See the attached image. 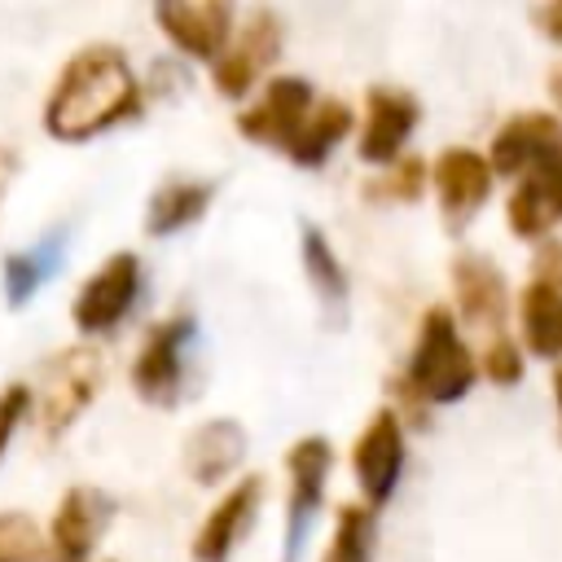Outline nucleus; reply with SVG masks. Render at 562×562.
Returning a JSON list of instances; mask_svg holds the SVG:
<instances>
[{"mask_svg": "<svg viewBox=\"0 0 562 562\" xmlns=\"http://www.w3.org/2000/svg\"><path fill=\"white\" fill-rule=\"evenodd\" d=\"M140 79L119 44H83L66 57L57 83L44 97V132L61 145L97 140L140 114Z\"/></svg>", "mask_w": 562, "mask_h": 562, "instance_id": "nucleus-1", "label": "nucleus"}, {"mask_svg": "<svg viewBox=\"0 0 562 562\" xmlns=\"http://www.w3.org/2000/svg\"><path fill=\"white\" fill-rule=\"evenodd\" d=\"M474 373H479V364H474L465 338L457 334V316L448 307H430L417 325L404 386L426 404H457L474 386Z\"/></svg>", "mask_w": 562, "mask_h": 562, "instance_id": "nucleus-2", "label": "nucleus"}, {"mask_svg": "<svg viewBox=\"0 0 562 562\" xmlns=\"http://www.w3.org/2000/svg\"><path fill=\"white\" fill-rule=\"evenodd\" d=\"M101 382H105V360L97 347H83V342L61 347L53 360H44L40 391H31L44 439H61L83 417V408L101 395Z\"/></svg>", "mask_w": 562, "mask_h": 562, "instance_id": "nucleus-3", "label": "nucleus"}, {"mask_svg": "<svg viewBox=\"0 0 562 562\" xmlns=\"http://www.w3.org/2000/svg\"><path fill=\"white\" fill-rule=\"evenodd\" d=\"M193 316H167L145 329L140 351L132 360V391L154 408H176L184 400V369L193 347Z\"/></svg>", "mask_w": 562, "mask_h": 562, "instance_id": "nucleus-4", "label": "nucleus"}, {"mask_svg": "<svg viewBox=\"0 0 562 562\" xmlns=\"http://www.w3.org/2000/svg\"><path fill=\"white\" fill-rule=\"evenodd\" d=\"M140 281H145V268H140V255L132 250H114L105 255L88 281L75 290V303H70V321L83 338H101L110 329L123 325V316L136 307L140 299Z\"/></svg>", "mask_w": 562, "mask_h": 562, "instance_id": "nucleus-5", "label": "nucleus"}, {"mask_svg": "<svg viewBox=\"0 0 562 562\" xmlns=\"http://www.w3.org/2000/svg\"><path fill=\"white\" fill-rule=\"evenodd\" d=\"M281 35H285V26L272 9H250L246 22L228 35L224 53L211 66L215 92L228 97V101H241L259 83V75L281 57Z\"/></svg>", "mask_w": 562, "mask_h": 562, "instance_id": "nucleus-6", "label": "nucleus"}, {"mask_svg": "<svg viewBox=\"0 0 562 562\" xmlns=\"http://www.w3.org/2000/svg\"><path fill=\"white\" fill-rule=\"evenodd\" d=\"M114 509V496L101 487H66L44 531V562H88L110 531Z\"/></svg>", "mask_w": 562, "mask_h": 562, "instance_id": "nucleus-7", "label": "nucleus"}, {"mask_svg": "<svg viewBox=\"0 0 562 562\" xmlns=\"http://www.w3.org/2000/svg\"><path fill=\"white\" fill-rule=\"evenodd\" d=\"M334 448L325 435H303L285 452V474H290V509H285V562H299L307 527L325 501V474H329Z\"/></svg>", "mask_w": 562, "mask_h": 562, "instance_id": "nucleus-8", "label": "nucleus"}, {"mask_svg": "<svg viewBox=\"0 0 562 562\" xmlns=\"http://www.w3.org/2000/svg\"><path fill=\"white\" fill-rule=\"evenodd\" d=\"M351 470L364 492V509H382L404 474V430L391 408H378L351 443Z\"/></svg>", "mask_w": 562, "mask_h": 562, "instance_id": "nucleus-9", "label": "nucleus"}, {"mask_svg": "<svg viewBox=\"0 0 562 562\" xmlns=\"http://www.w3.org/2000/svg\"><path fill=\"white\" fill-rule=\"evenodd\" d=\"M316 105V92L307 79L299 75H277L255 105H246L237 114V132L255 145H268V149H290V140L299 136L307 110Z\"/></svg>", "mask_w": 562, "mask_h": 562, "instance_id": "nucleus-10", "label": "nucleus"}, {"mask_svg": "<svg viewBox=\"0 0 562 562\" xmlns=\"http://www.w3.org/2000/svg\"><path fill=\"white\" fill-rule=\"evenodd\" d=\"M154 22L162 35L198 61H215L233 35V4L224 0H162L154 4Z\"/></svg>", "mask_w": 562, "mask_h": 562, "instance_id": "nucleus-11", "label": "nucleus"}, {"mask_svg": "<svg viewBox=\"0 0 562 562\" xmlns=\"http://www.w3.org/2000/svg\"><path fill=\"white\" fill-rule=\"evenodd\" d=\"M505 224L514 237L536 241L553 224H562V149L544 154L536 167H527L505 202Z\"/></svg>", "mask_w": 562, "mask_h": 562, "instance_id": "nucleus-12", "label": "nucleus"}, {"mask_svg": "<svg viewBox=\"0 0 562 562\" xmlns=\"http://www.w3.org/2000/svg\"><path fill=\"white\" fill-rule=\"evenodd\" d=\"M417 119H422V105H417L413 92L391 88V83H373L364 92V132H360V145H356L360 158L391 167L400 158L404 140L413 136Z\"/></svg>", "mask_w": 562, "mask_h": 562, "instance_id": "nucleus-13", "label": "nucleus"}, {"mask_svg": "<svg viewBox=\"0 0 562 562\" xmlns=\"http://www.w3.org/2000/svg\"><path fill=\"white\" fill-rule=\"evenodd\" d=\"M430 180H435L439 211H443V224L448 228H465L474 220V211L487 202V193H492L487 158L479 149H465V145L443 149L430 162Z\"/></svg>", "mask_w": 562, "mask_h": 562, "instance_id": "nucleus-14", "label": "nucleus"}, {"mask_svg": "<svg viewBox=\"0 0 562 562\" xmlns=\"http://www.w3.org/2000/svg\"><path fill=\"white\" fill-rule=\"evenodd\" d=\"M259 501H263V479H259V474L237 479V483L211 505V514L202 518V527H198V536H193V544H189L193 562H228L233 549L241 544V536L250 531Z\"/></svg>", "mask_w": 562, "mask_h": 562, "instance_id": "nucleus-15", "label": "nucleus"}, {"mask_svg": "<svg viewBox=\"0 0 562 562\" xmlns=\"http://www.w3.org/2000/svg\"><path fill=\"white\" fill-rule=\"evenodd\" d=\"M66 250H70V224H53L44 228L31 246L4 255L0 263V290H4V307H26L66 263Z\"/></svg>", "mask_w": 562, "mask_h": 562, "instance_id": "nucleus-16", "label": "nucleus"}, {"mask_svg": "<svg viewBox=\"0 0 562 562\" xmlns=\"http://www.w3.org/2000/svg\"><path fill=\"white\" fill-rule=\"evenodd\" d=\"M562 149V119L544 114V110H527L501 123V132L492 136L487 149V171L496 176H522L527 167H536L544 154Z\"/></svg>", "mask_w": 562, "mask_h": 562, "instance_id": "nucleus-17", "label": "nucleus"}, {"mask_svg": "<svg viewBox=\"0 0 562 562\" xmlns=\"http://www.w3.org/2000/svg\"><path fill=\"white\" fill-rule=\"evenodd\" d=\"M246 457V430L233 417H211L184 439V474L198 487H220Z\"/></svg>", "mask_w": 562, "mask_h": 562, "instance_id": "nucleus-18", "label": "nucleus"}, {"mask_svg": "<svg viewBox=\"0 0 562 562\" xmlns=\"http://www.w3.org/2000/svg\"><path fill=\"white\" fill-rule=\"evenodd\" d=\"M299 246H303V272H307V281H312V294H316V303L325 307V321L338 329V325L347 321V303H351L347 268H342V259L334 255L325 228L312 224V220L299 224Z\"/></svg>", "mask_w": 562, "mask_h": 562, "instance_id": "nucleus-19", "label": "nucleus"}, {"mask_svg": "<svg viewBox=\"0 0 562 562\" xmlns=\"http://www.w3.org/2000/svg\"><path fill=\"white\" fill-rule=\"evenodd\" d=\"M452 290H457V312L474 325H501L505 321V307H509V294H505V277L492 259L483 255H457L452 259Z\"/></svg>", "mask_w": 562, "mask_h": 562, "instance_id": "nucleus-20", "label": "nucleus"}, {"mask_svg": "<svg viewBox=\"0 0 562 562\" xmlns=\"http://www.w3.org/2000/svg\"><path fill=\"white\" fill-rule=\"evenodd\" d=\"M215 198V184L211 180H189V176H171L162 180L149 202H145V233L149 237H176L184 233L189 224H198L206 215Z\"/></svg>", "mask_w": 562, "mask_h": 562, "instance_id": "nucleus-21", "label": "nucleus"}, {"mask_svg": "<svg viewBox=\"0 0 562 562\" xmlns=\"http://www.w3.org/2000/svg\"><path fill=\"white\" fill-rule=\"evenodd\" d=\"M347 132H351V105L338 101V97H325L307 110V119H303L299 136L290 140L285 158L294 167H321L338 149V140H347Z\"/></svg>", "mask_w": 562, "mask_h": 562, "instance_id": "nucleus-22", "label": "nucleus"}, {"mask_svg": "<svg viewBox=\"0 0 562 562\" xmlns=\"http://www.w3.org/2000/svg\"><path fill=\"white\" fill-rule=\"evenodd\" d=\"M518 329L531 356L558 360L562 356V290L531 281L518 299Z\"/></svg>", "mask_w": 562, "mask_h": 562, "instance_id": "nucleus-23", "label": "nucleus"}, {"mask_svg": "<svg viewBox=\"0 0 562 562\" xmlns=\"http://www.w3.org/2000/svg\"><path fill=\"white\" fill-rule=\"evenodd\" d=\"M373 540H378V518H373V509L347 501V505H338L334 540H329V549H325V562H373Z\"/></svg>", "mask_w": 562, "mask_h": 562, "instance_id": "nucleus-24", "label": "nucleus"}, {"mask_svg": "<svg viewBox=\"0 0 562 562\" xmlns=\"http://www.w3.org/2000/svg\"><path fill=\"white\" fill-rule=\"evenodd\" d=\"M426 176H430V167L422 162V158H395L378 180H369V189H364V198L369 202H417L422 198V189H426Z\"/></svg>", "mask_w": 562, "mask_h": 562, "instance_id": "nucleus-25", "label": "nucleus"}, {"mask_svg": "<svg viewBox=\"0 0 562 562\" xmlns=\"http://www.w3.org/2000/svg\"><path fill=\"white\" fill-rule=\"evenodd\" d=\"M0 562H44V531L26 509H0Z\"/></svg>", "mask_w": 562, "mask_h": 562, "instance_id": "nucleus-26", "label": "nucleus"}, {"mask_svg": "<svg viewBox=\"0 0 562 562\" xmlns=\"http://www.w3.org/2000/svg\"><path fill=\"white\" fill-rule=\"evenodd\" d=\"M26 413H31V386L26 382H9L0 391V457L9 452V443H13L18 426L26 422Z\"/></svg>", "mask_w": 562, "mask_h": 562, "instance_id": "nucleus-27", "label": "nucleus"}, {"mask_svg": "<svg viewBox=\"0 0 562 562\" xmlns=\"http://www.w3.org/2000/svg\"><path fill=\"white\" fill-rule=\"evenodd\" d=\"M483 373L496 382V386H514L522 378V351L509 342V338H492L487 351H483Z\"/></svg>", "mask_w": 562, "mask_h": 562, "instance_id": "nucleus-28", "label": "nucleus"}, {"mask_svg": "<svg viewBox=\"0 0 562 562\" xmlns=\"http://www.w3.org/2000/svg\"><path fill=\"white\" fill-rule=\"evenodd\" d=\"M536 281L562 290V246L558 241H544L540 246V259H536Z\"/></svg>", "mask_w": 562, "mask_h": 562, "instance_id": "nucleus-29", "label": "nucleus"}, {"mask_svg": "<svg viewBox=\"0 0 562 562\" xmlns=\"http://www.w3.org/2000/svg\"><path fill=\"white\" fill-rule=\"evenodd\" d=\"M18 167H22V154H18L9 140H0V202H4V193L13 189V180H18Z\"/></svg>", "mask_w": 562, "mask_h": 562, "instance_id": "nucleus-30", "label": "nucleus"}, {"mask_svg": "<svg viewBox=\"0 0 562 562\" xmlns=\"http://www.w3.org/2000/svg\"><path fill=\"white\" fill-rule=\"evenodd\" d=\"M536 26H540L553 44H562V0H553V4H544V9H536Z\"/></svg>", "mask_w": 562, "mask_h": 562, "instance_id": "nucleus-31", "label": "nucleus"}, {"mask_svg": "<svg viewBox=\"0 0 562 562\" xmlns=\"http://www.w3.org/2000/svg\"><path fill=\"white\" fill-rule=\"evenodd\" d=\"M553 404H558V435H562V369L553 373Z\"/></svg>", "mask_w": 562, "mask_h": 562, "instance_id": "nucleus-32", "label": "nucleus"}, {"mask_svg": "<svg viewBox=\"0 0 562 562\" xmlns=\"http://www.w3.org/2000/svg\"><path fill=\"white\" fill-rule=\"evenodd\" d=\"M553 97L562 101V75H553Z\"/></svg>", "mask_w": 562, "mask_h": 562, "instance_id": "nucleus-33", "label": "nucleus"}]
</instances>
